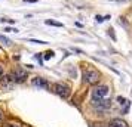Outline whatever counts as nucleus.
<instances>
[{
	"mask_svg": "<svg viewBox=\"0 0 132 127\" xmlns=\"http://www.w3.org/2000/svg\"><path fill=\"white\" fill-rule=\"evenodd\" d=\"M83 81L85 83H88V84H96L98 81H100V73H98V70L92 67H86L83 68Z\"/></svg>",
	"mask_w": 132,
	"mask_h": 127,
	"instance_id": "nucleus-1",
	"label": "nucleus"
},
{
	"mask_svg": "<svg viewBox=\"0 0 132 127\" xmlns=\"http://www.w3.org/2000/svg\"><path fill=\"white\" fill-rule=\"evenodd\" d=\"M9 79L12 80L13 83H24L27 80V71L22 70V68H15V70L11 71Z\"/></svg>",
	"mask_w": 132,
	"mask_h": 127,
	"instance_id": "nucleus-2",
	"label": "nucleus"
},
{
	"mask_svg": "<svg viewBox=\"0 0 132 127\" xmlns=\"http://www.w3.org/2000/svg\"><path fill=\"white\" fill-rule=\"evenodd\" d=\"M52 89H54V92L58 95V96L61 97H68V95H70V87L67 84H64V83H55L54 86H52Z\"/></svg>",
	"mask_w": 132,
	"mask_h": 127,
	"instance_id": "nucleus-3",
	"label": "nucleus"
},
{
	"mask_svg": "<svg viewBox=\"0 0 132 127\" xmlns=\"http://www.w3.org/2000/svg\"><path fill=\"white\" fill-rule=\"evenodd\" d=\"M108 93V87L107 86H96L92 89V99H102L105 97Z\"/></svg>",
	"mask_w": 132,
	"mask_h": 127,
	"instance_id": "nucleus-4",
	"label": "nucleus"
},
{
	"mask_svg": "<svg viewBox=\"0 0 132 127\" xmlns=\"http://www.w3.org/2000/svg\"><path fill=\"white\" fill-rule=\"evenodd\" d=\"M31 84L34 86V87H39V89H49V83L45 79H42V77H36V79H33Z\"/></svg>",
	"mask_w": 132,
	"mask_h": 127,
	"instance_id": "nucleus-5",
	"label": "nucleus"
},
{
	"mask_svg": "<svg viewBox=\"0 0 132 127\" xmlns=\"http://www.w3.org/2000/svg\"><path fill=\"white\" fill-rule=\"evenodd\" d=\"M92 102H94V105L98 106V108H108V106H110V101H105L104 97H102V99H92Z\"/></svg>",
	"mask_w": 132,
	"mask_h": 127,
	"instance_id": "nucleus-6",
	"label": "nucleus"
},
{
	"mask_svg": "<svg viewBox=\"0 0 132 127\" xmlns=\"http://www.w3.org/2000/svg\"><path fill=\"white\" fill-rule=\"evenodd\" d=\"M110 127H128V124L122 118H113L110 121Z\"/></svg>",
	"mask_w": 132,
	"mask_h": 127,
	"instance_id": "nucleus-7",
	"label": "nucleus"
},
{
	"mask_svg": "<svg viewBox=\"0 0 132 127\" xmlns=\"http://www.w3.org/2000/svg\"><path fill=\"white\" fill-rule=\"evenodd\" d=\"M117 101H119L120 105H123L125 108H123V114H126L128 111H129V105H131V102L129 101H126L125 97H117Z\"/></svg>",
	"mask_w": 132,
	"mask_h": 127,
	"instance_id": "nucleus-8",
	"label": "nucleus"
},
{
	"mask_svg": "<svg viewBox=\"0 0 132 127\" xmlns=\"http://www.w3.org/2000/svg\"><path fill=\"white\" fill-rule=\"evenodd\" d=\"M46 24H48V25H54V27H62V24H61V22H55V21H51V19H48V21H46Z\"/></svg>",
	"mask_w": 132,
	"mask_h": 127,
	"instance_id": "nucleus-9",
	"label": "nucleus"
},
{
	"mask_svg": "<svg viewBox=\"0 0 132 127\" xmlns=\"http://www.w3.org/2000/svg\"><path fill=\"white\" fill-rule=\"evenodd\" d=\"M0 40H2V42L5 43V44H7V46L11 44V40H9L7 37H5V36H0Z\"/></svg>",
	"mask_w": 132,
	"mask_h": 127,
	"instance_id": "nucleus-10",
	"label": "nucleus"
},
{
	"mask_svg": "<svg viewBox=\"0 0 132 127\" xmlns=\"http://www.w3.org/2000/svg\"><path fill=\"white\" fill-rule=\"evenodd\" d=\"M54 56V52L52 50H48L46 53H45V59H49V58H52Z\"/></svg>",
	"mask_w": 132,
	"mask_h": 127,
	"instance_id": "nucleus-11",
	"label": "nucleus"
},
{
	"mask_svg": "<svg viewBox=\"0 0 132 127\" xmlns=\"http://www.w3.org/2000/svg\"><path fill=\"white\" fill-rule=\"evenodd\" d=\"M5 31H7V33H18L16 28H5Z\"/></svg>",
	"mask_w": 132,
	"mask_h": 127,
	"instance_id": "nucleus-12",
	"label": "nucleus"
},
{
	"mask_svg": "<svg viewBox=\"0 0 132 127\" xmlns=\"http://www.w3.org/2000/svg\"><path fill=\"white\" fill-rule=\"evenodd\" d=\"M113 28H110V30H108V34H110V36H111V37H113V40H116V36H114V33H113Z\"/></svg>",
	"mask_w": 132,
	"mask_h": 127,
	"instance_id": "nucleus-13",
	"label": "nucleus"
},
{
	"mask_svg": "<svg viewBox=\"0 0 132 127\" xmlns=\"http://www.w3.org/2000/svg\"><path fill=\"white\" fill-rule=\"evenodd\" d=\"M96 21H98V22H102V21H104V18H102V16H96Z\"/></svg>",
	"mask_w": 132,
	"mask_h": 127,
	"instance_id": "nucleus-14",
	"label": "nucleus"
},
{
	"mask_svg": "<svg viewBox=\"0 0 132 127\" xmlns=\"http://www.w3.org/2000/svg\"><path fill=\"white\" fill-rule=\"evenodd\" d=\"M3 79V70H2V67H0V80Z\"/></svg>",
	"mask_w": 132,
	"mask_h": 127,
	"instance_id": "nucleus-15",
	"label": "nucleus"
},
{
	"mask_svg": "<svg viewBox=\"0 0 132 127\" xmlns=\"http://www.w3.org/2000/svg\"><path fill=\"white\" fill-rule=\"evenodd\" d=\"M110 2H117V3H122V2H126V0H110Z\"/></svg>",
	"mask_w": 132,
	"mask_h": 127,
	"instance_id": "nucleus-16",
	"label": "nucleus"
},
{
	"mask_svg": "<svg viewBox=\"0 0 132 127\" xmlns=\"http://www.w3.org/2000/svg\"><path fill=\"white\" fill-rule=\"evenodd\" d=\"M24 2H28V3H34V2H37V0H24Z\"/></svg>",
	"mask_w": 132,
	"mask_h": 127,
	"instance_id": "nucleus-17",
	"label": "nucleus"
},
{
	"mask_svg": "<svg viewBox=\"0 0 132 127\" xmlns=\"http://www.w3.org/2000/svg\"><path fill=\"white\" fill-rule=\"evenodd\" d=\"M0 123H2V111H0Z\"/></svg>",
	"mask_w": 132,
	"mask_h": 127,
	"instance_id": "nucleus-18",
	"label": "nucleus"
},
{
	"mask_svg": "<svg viewBox=\"0 0 132 127\" xmlns=\"http://www.w3.org/2000/svg\"><path fill=\"white\" fill-rule=\"evenodd\" d=\"M9 127H19V126H9Z\"/></svg>",
	"mask_w": 132,
	"mask_h": 127,
	"instance_id": "nucleus-19",
	"label": "nucleus"
}]
</instances>
